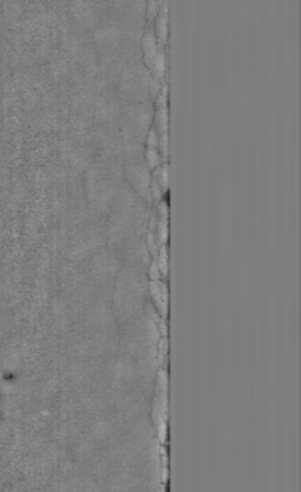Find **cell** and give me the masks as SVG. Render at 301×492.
<instances>
[{"mask_svg":"<svg viewBox=\"0 0 301 492\" xmlns=\"http://www.w3.org/2000/svg\"><path fill=\"white\" fill-rule=\"evenodd\" d=\"M143 51H144V58H146V62L149 64L150 70L157 77H161L163 72H164V52H163V46H161L154 32L147 29L146 33H144V38H143Z\"/></svg>","mask_w":301,"mask_h":492,"instance_id":"cell-1","label":"cell"},{"mask_svg":"<svg viewBox=\"0 0 301 492\" xmlns=\"http://www.w3.org/2000/svg\"><path fill=\"white\" fill-rule=\"evenodd\" d=\"M127 178L131 182V185L140 192L144 198H150V182L151 174L150 168L147 165L143 163H130L127 166Z\"/></svg>","mask_w":301,"mask_h":492,"instance_id":"cell-2","label":"cell"},{"mask_svg":"<svg viewBox=\"0 0 301 492\" xmlns=\"http://www.w3.org/2000/svg\"><path fill=\"white\" fill-rule=\"evenodd\" d=\"M154 35L157 38V41L160 45H164L167 41L169 36V15H167V9H160L157 13L156 18V26H154Z\"/></svg>","mask_w":301,"mask_h":492,"instance_id":"cell-3","label":"cell"},{"mask_svg":"<svg viewBox=\"0 0 301 492\" xmlns=\"http://www.w3.org/2000/svg\"><path fill=\"white\" fill-rule=\"evenodd\" d=\"M150 293L159 309L166 310L167 305V285L163 280H150Z\"/></svg>","mask_w":301,"mask_h":492,"instance_id":"cell-4","label":"cell"},{"mask_svg":"<svg viewBox=\"0 0 301 492\" xmlns=\"http://www.w3.org/2000/svg\"><path fill=\"white\" fill-rule=\"evenodd\" d=\"M154 236H156L157 246H166L167 238H169V223H167V220L157 216V221H156V226H154Z\"/></svg>","mask_w":301,"mask_h":492,"instance_id":"cell-5","label":"cell"},{"mask_svg":"<svg viewBox=\"0 0 301 492\" xmlns=\"http://www.w3.org/2000/svg\"><path fill=\"white\" fill-rule=\"evenodd\" d=\"M157 261V266L160 268L161 275L167 276L169 271V251H167V246H161L157 251V256L154 257Z\"/></svg>","mask_w":301,"mask_h":492,"instance_id":"cell-6","label":"cell"},{"mask_svg":"<svg viewBox=\"0 0 301 492\" xmlns=\"http://www.w3.org/2000/svg\"><path fill=\"white\" fill-rule=\"evenodd\" d=\"M146 162L150 169H156L161 165V153L157 147H149L146 149Z\"/></svg>","mask_w":301,"mask_h":492,"instance_id":"cell-7","label":"cell"},{"mask_svg":"<svg viewBox=\"0 0 301 492\" xmlns=\"http://www.w3.org/2000/svg\"><path fill=\"white\" fill-rule=\"evenodd\" d=\"M159 139H160V133L157 132V129L150 127V130L147 133V146L149 147H157L159 146Z\"/></svg>","mask_w":301,"mask_h":492,"instance_id":"cell-8","label":"cell"},{"mask_svg":"<svg viewBox=\"0 0 301 492\" xmlns=\"http://www.w3.org/2000/svg\"><path fill=\"white\" fill-rule=\"evenodd\" d=\"M157 211H159V216L160 218H164L167 220L169 218V204H167V199H163L161 198L157 204Z\"/></svg>","mask_w":301,"mask_h":492,"instance_id":"cell-9","label":"cell"},{"mask_svg":"<svg viewBox=\"0 0 301 492\" xmlns=\"http://www.w3.org/2000/svg\"><path fill=\"white\" fill-rule=\"evenodd\" d=\"M149 275H150V280H161V271L159 266H157V261L156 258L153 260L150 263V270H149Z\"/></svg>","mask_w":301,"mask_h":492,"instance_id":"cell-10","label":"cell"}]
</instances>
